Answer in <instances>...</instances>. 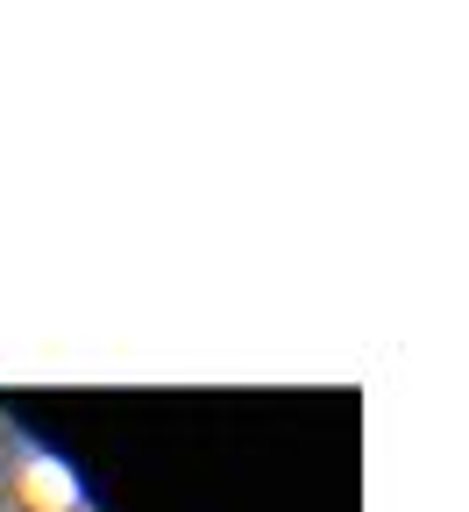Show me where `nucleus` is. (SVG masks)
Here are the masks:
<instances>
[{
	"label": "nucleus",
	"mask_w": 469,
	"mask_h": 512,
	"mask_svg": "<svg viewBox=\"0 0 469 512\" xmlns=\"http://www.w3.org/2000/svg\"><path fill=\"white\" fill-rule=\"evenodd\" d=\"M0 505L8 512H86V491H79V477L57 456L22 448V456L8 463V477H0Z\"/></svg>",
	"instance_id": "f257e3e1"
},
{
	"label": "nucleus",
	"mask_w": 469,
	"mask_h": 512,
	"mask_svg": "<svg viewBox=\"0 0 469 512\" xmlns=\"http://www.w3.org/2000/svg\"><path fill=\"white\" fill-rule=\"evenodd\" d=\"M0 512H8V505H0Z\"/></svg>",
	"instance_id": "f03ea898"
}]
</instances>
